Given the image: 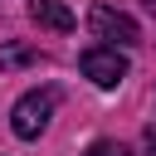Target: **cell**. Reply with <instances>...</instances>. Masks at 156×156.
Instances as JSON below:
<instances>
[{"instance_id":"cell-2","label":"cell","mask_w":156,"mask_h":156,"mask_svg":"<svg viewBox=\"0 0 156 156\" xmlns=\"http://www.w3.org/2000/svg\"><path fill=\"white\" fill-rule=\"evenodd\" d=\"M54 107H58V93H54V88H34V93H24V98L15 102V112H10V127H15V136L34 141V136L49 127Z\"/></svg>"},{"instance_id":"cell-3","label":"cell","mask_w":156,"mask_h":156,"mask_svg":"<svg viewBox=\"0 0 156 156\" xmlns=\"http://www.w3.org/2000/svg\"><path fill=\"white\" fill-rule=\"evenodd\" d=\"M78 68H83V78H88V83H98V88H117V83L132 73V68H127V54H122V49H107V44L83 49Z\"/></svg>"},{"instance_id":"cell-7","label":"cell","mask_w":156,"mask_h":156,"mask_svg":"<svg viewBox=\"0 0 156 156\" xmlns=\"http://www.w3.org/2000/svg\"><path fill=\"white\" fill-rule=\"evenodd\" d=\"M141 146H146V156H156V122H151V127L141 132Z\"/></svg>"},{"instance_id":"cell-5","label":"cell","mask_w":156,"mask_h":156,"mask_svg":"<svg viewBox=\"0 0 156 156\" xmlns=\"http://www.w3.org/2000/svg\"><path fill=\"white\" fill-rule=\"evenodd\" d=\"M29 63H39V49L34 44H0V68L10 73V68H29Z\"/></svg>"},{"instance_id":"cell-4","label":"cell","mask_w":156,"mask_h":156,"mask_svg":"<svg viewBox=\"0 0 156 156\" xmlns=\"http://www.w3.org/2000/svg\"><path fill=\"white\" fill-rule=\"evenodd\" d=\"M29 20H34L39 29H54V34H68V29H73V10H68L63 0H34V5H29Z\"/></svg>"},{"instance_id":"cell-1","label":"cell","mask_w":156,"mask_h":156,"mask_svg":"<svg viewBox=\"0 0 156 156\" xmlns=\"http://www.w3.org/2000/svg\"><path fill=\"white\" fill-rule=\"evenodd\" d=\"M88 29H93V39H107V49H132V44H141V24H136L127 10L102 5V0L88 10Z\"/></svg>"},{"instance_id":"cell-6","label":"cell","mask_w":156,"mask_h":156,"mask_svg":"<svg viewBox=\"0 0 156 156\" xmlns=\"http://www.w3.org/2000/svg\"><path fill=\"white\" fill-rule=\"evenodd\" d=\"M88 156H132V151H127L122 141H93V146H88Z\"/></svg>"}]
</instances>
